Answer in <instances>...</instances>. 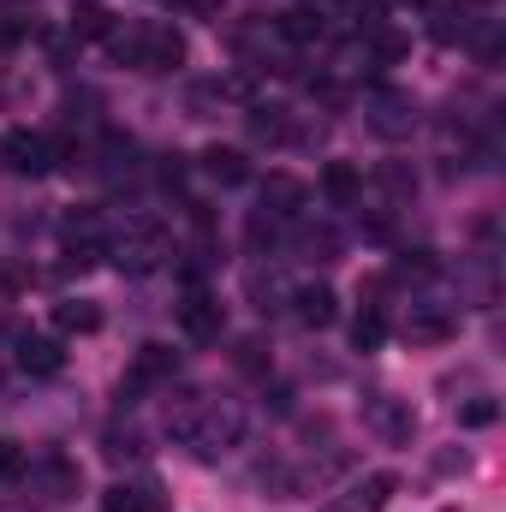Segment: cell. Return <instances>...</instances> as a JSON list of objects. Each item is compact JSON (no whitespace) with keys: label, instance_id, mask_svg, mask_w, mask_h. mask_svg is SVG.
Listing matches in <instances>:
<instances>
[{"label":"cell","instance_id":"obj_1","mask_svg":"<svg viewBox=\"0 0 506 512\" xmlns=\"http://www.w3.org/2000/svg\"><path fill=\"white\" fill-rule=\"evenodd\" d=\"M167 435L185 441L197 459H221L227 447H239V435H245V411H239V399L179 393V399L167 405Z\"/></svg>","mask_w":506,"mask_h":512},{"label":"cell","instance_id":"obj_2","mask_svg":"<svg viewBox=\"0 0 506 512\" xmlns=\"http://www.w3.org/2000/svg\"><path fill=\"white\" fill-rule=\"evenodd\" d=\"M114 60L120 66H137V72H173L185 66V36L173 24H137V30H114L108 36Z\"/></svg>","mask_w":506,"mask_h":512},{"label":"cell","instance_id":"obj_3","mask_svg":"<svg viewBox=\"0 0 506 512\" xmlns=\"http://www.w3.org/2000/svg\"><path fill=\"white\" fill-rule=\"evenodd\" d=\"M167 256H173V239H167V227L149 221V215H131L126 227H120V239H114V262H120L126 274H155Z\"/></svg>","mask_w":506,"mask_h":512},{"label":"cell","instance_id":"obj_4","mask_svg":"<svg viewBox=\"0 0 506 512\" xmlns=\"http://www.w3.org/2000/svg\"><path fill=\"white\" fill-rule=\"evenodd\" d=\"M179 376V352L173 346H143L137 358H131V370L120 376V399H143V393H155V387H167Z\"/></svg>","mask_w":506,"mask_h":512},{"label":"cell","instance_id":"obj_5","mask_svg":"<svg viewBox=\"0 0 506 512\" xmlns=\"http://www.w3.org/2000/svg\"><path fill=\"white\" fill-rule=\"evenodd\" d=\"M0 155H6V167H12V173H30V179L54 167V143H48L42 131H6Z\"/></svg>","mask_w":506,"mask_h":512},{"label":"cell","instance_id":"obj_6","mask_svg":"<svg viewBox=\"0 0 506 512\" xmlns=\"http://www.w3.org/2000/svg\"><path fill=\"white\" fill-rule=\"evenodd\" d=\"M411 126H417V102H411L405 90H376V96H370V131L405 137Z\"/></svg>","mask_w":506,"mask_h":512},{"label":"cell","instance_id":"obj_7","mask_svg":"<svg viewBox=\"0 0 506 512\" xmlns=\"http://www.w3.org/2000/svg\"><path fill=\"white\" fill-rule=\"evenodd\" d=\"M459 334V316L453 310H441V304H411V316H405V340L411 346H441V340H453Z\"/></svg>","mask_w":506,"mask_h":512},{"label":"cell","instance_id":"obj_8","mask_svg":"<svg viewBox=\"0 0 506 512\" xmlns=\"http://www.w3.org/2000/svg\"><path fill=\"white\" fill-rule=\"evenodd\" d=\"M387 501H393V477L387 471H370L364 483H352L346 495H334L322 512H381Z\"/></svg>","mask_w":506,"mask_h":512},{"label":"cell","instance_id":"obj_9","mask_svg":"<svg viewBox=\"0 0 506 512\" xmlns=\"http://www.w3.org/2000/svg\"><path fill=\"white\" fill-rule=\"evenodd\" d=\"M179 334H185V340H215V334H221V298L185 292V304H179Z\"/></svg>","mask_w":506,"mask_h":512},{"label":"cell","instance_id":"obj_10","mask_svg":"<svg viewBox=\"0 0 506 512\" xmlns=\"http://www.w3.org/2000/svg\"><path fill=\"white\" fill-rule=\"evenodd\" d=\"M12 364H18L24 376H54V370L66 364V352H60V340H54V334H18Z\"/></svg>","mask_w":506,"mask_h":512},{"label":"cell","instance_id":"obj_11","mask_svg":"<svg viewBox=\"0 0 506 512\" xmlns=\"http://www.w3.org/2000/svg\"><path fill=\"white\" fill-rule=\"evenodd\" d=\"M298 209H304V185L298 179H286V173H274V179H262V221H298Z\"/></svg>","mask_w":506,"mask_h":512},{"label":"cell","instance_id":"obj_12","mask_svg":"<svg viewBox=\"0 0 506 512\" xmlns=\"http://www.w3.org/2000/svg\"><path fill=\"white\" fill-rule=\"evenodd\" d=\"M292 316H298L304 328H328V322L340 316V298H334L322 280H310V286H298V292H292Z\"/></svg>","mask_w":506,"mask_h":512},{"label":"cell","instance_id":"obj_13","mask_svg":"<svg viewBox=\"0 0 506 512\" xmlns=\"http://www.w3.org/2000/svg\"><path fill=\"white\" fill-rule=\"evenodd\" d=\"M102 512H167V495L155 483H114L102 489Z\"/></svg>","mask_w":506,"mask_h":512},{"label":"cell","instance_id":"obj_14","mask_svg":"<svg viewBox=\"0 0 506 512\" xmlns=\"http://www.w3.org/2000/svg\"><path fill=\"white\" fill-rule=\"evenodd\" d=\"M322 197H328L334 209H352V203L364 197V173H358L352 161H328V167H322Z\"/></svg>","mask_w":506,"mask_h":512},{"label":"cell","instance_id":"obj_15","mask_svg":"<svg viewBox=\"0 0 506 512\" xmlns=\"http://www.w3.org/2000/svg\"><path fill=\"white\" fill-rule=\"evenodd\" d=\"M376 429L393 441V447H411V435H417V417H411V405L405 399H376Z\"/></svg>","mask_w":506,"mask_h":512},{"label":"cell","instance_id":"obj_16","mask_svg":"<svg viewBox=\"0 0 506 512\" xmlns=\"http://www.w3.org/2000/svg\"><path fill=\"white\" fill-rule=\"evenodd\" d=\"M203 173H209L215 185H245V179H251V161H245V149L215 143V149H203Z\"/></svg>","mask_w":506,"mask_h":512},{"label":"cell","instance_id":"obj_17","mask_svg":"<svg viewBox=\"0 0 506 512\" xmlns=\"http://www.w3.org/2000/svg\"><path fill=\"white\" fill-rule=\"evenodd\" d=\"M72 36H78V42H108V36H114V12H108L102 0H78V6H72Z\"/></svg>","mask_w":506,"mask_h":512},{"label":"cell","instance_id":"obj_18","mask_svg":"<svg viewBox=\"0 0 506 512\" xmlns=\"http://www.w3.org/2000/svg\"><path fill=\"white\" fill-rule=\"evenodd\" d=\"M54 328H60V334H96V328H102V310L84 304V298H72V304L54 310Z\"/></svg>","mask_w":506,"mask_h":512},{"label":"cell","instance_id":"obj_19","mask_svg":"<svg viewBox=\"0 0 506 512\" xmlns=\"http://www.w3.org/2000/svg\"><path fill=\"white\" fill-rule=\"evenodd\" d=\"M381 340H387V316H381V304H364V310L352 316V346H358V352H376Z\"/></svg>","mask_w":506,"mask_h":512},{"label":"cell","instance_id":"obj_20","mask_svg":"<svg viewBox=\"0 0 506 512\" xmlns=\"http://www.w3.org/2000/svg\"><path fill=\"white\" fill-rule=\"evenodd\" d=\"M280 36L286 42H316L322 36V18L310 6H292V12H280Z\"/></svg>","mask_w":506,"mask_h":512},{"label":"cell","instance_id":"obj_21","mask_svg":"<svg viewBox=\"0 0 506 512\" xmlns=\"http://www.w3.org/2000/svg\"><path fill=\"white\" fill-rule=\"evenodd\" d=\"M364 60H381V66L405 60V36H399V30H376V36H370V48H364Z\"/></svg>","mask_w":506,"mask_h":512},{"label":"cell","instance_id":"obj_22","mask_svg":"<svg viewBox=\"0 0 506 512\" xmlns=\"http://www.w3.org/2000/svg\"><path fill=\"white\" fill-rule=\"evenodd\" d=\"M60 233H66V245H102V221H96L90 209H84V215H66Z\"/></svg>","mask_w":506,"mask_h":512},{"label":"cell","instance_id":"obj_23","mask_svg":"<svg viewBox=\"0 0 506 512\" xmlns=\"http://www.w3.org/2000/svg\"><path fill=\"white\" fill-rule=\"evenodd\" d=\"M24 471H30V453H24L18 441H0V489H12Z\"/></svg>","mask_w":506,"mask_h":512},{"label":"cell","instance_id":"obj_24","mask_svg":"<svg viewBox=\"0 0 506 512\" xmlns=\"http://www.w3.org/2000/svg\"><path fill=\"white\" fill-rule=\"evenodd\" d=\"M459 423H465V429H489V423H501V399H489V393L471 399V405L459 411Z\"/></svg>","mask_w":506,"mask_h":512},{"label":"cell","instance_id":"obj_25","mask_svg":"<svg viewBox=\"0 0 506 512\" xmlns=\"http://www.w3.org/2000/svg\"><path fill=\"white\" fill-rule=\"evenodd\" d=\"M381 185H387V191H399V197H405V191H417V179H411L405 167H381Z\"/></svg>","mask_w":506,"mask_h":512},{"label":"cell","instance_id":"obj_26","mask_svg":"<svg viewBox=\"0 0 506 512\" xmlns=\"http://www.w3.org/2000/svg\"><path fill=\"white\" fill-rule=\"evenodd\" d=\"M239 364H245V370H262V346H256V340L239 346Z\"/></svg>","mask_w":506,"mask_h":512},{"label":"cell","instance_id":"obj_27","mask_svg":"<svg viewBox=\"0 0 506 512\" xmlns=\"http://www.w3.org/2000/svg\"><path fill=\"white\" fill-rule=\"evenodd\" d=\"M417 6H429V0H417Z\"/></svg>","mask_w":506,"mask_h":512}]
</instances>
